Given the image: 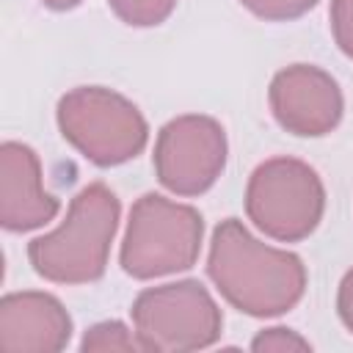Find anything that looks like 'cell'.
I'll return each instance as SVG.
<instances>
[{
	"mask_svg": "<svg viewBox=\"0 0 353 353\" xmlns=\"http://www.w3.org/2000/svg\"><path fill=\"white\" fill-rule=\"evenodd\" d=\"M207 273L218 292L251 317H276L292 309L306 287V270L290 251L259 243L237 218L212 232Z\"/></svg>",
	"mask_w": 353,
	"mask_h": 353,
	"instance_id": "cell-1",
	"label": "cell"
},
{
	"mask_svg": "<svg viewBox=\"0 0 353 353\" xmlns=\"http://www.w3.org/2000/svg\"><path fill=\"white\" fill-rule=\"evenodd\" d=\"M116 226L119 199L108 185L94 182L72 199L55 232L30 240L28 259L39 276L58 284L97 281L105 273Z\"/></svg>",
	"mask_w": 353,
	"mask_h": 353,
	"instance_id": "cell-2",
	"label": "cell"
},
{
	"mask_svg": "<svg viewBox=\"0 0 353 353\" xmlns=\"http://www.w3.org/2000/svg\"><path fill=\"white\" fill-rule=\"evenodd\" d=\"M201 215L157 193L141 196L130 210L121 243V268L132 279L188 270L201 248Z\"/></svg>",
	"mask_w": 353,
	"mask_h": 353,
	"instance_id": "cell-3",
	"label": "cell"
},
{
	"mask_svg": "<svg viewBox=\"0 0 353 353\" xmlns=\"http://www.w3.org/2000/svg\"><path fill=\"white\" fill-rule=\"evenodd\" d=\"M58 127L63 138L94 165H119L146 146V121L121 94L83 85L61 97Z\"/></svg>",
	"mask_w": 353,
	"mask_h": 353,
	"instance_id": "cell-4",
	"label": "cell"
},
{
	"mask_svg": "<svg viewBox=\"0 0 353 353\" xmlns=\"http://www.w3.org/2000/svg\"><path fill=\"white\" fill-rule=\"evenodd\" d=\"M325 207V190L314 168L295 157H273L254 168L245 190L248 218L268 237L295 243L309 237Z\"/></svg>",
	"mask_w": 353,
	"mask_h": 353,
	"instance_id": "cell-5",
	"label": "cell"
},
{
	"mask_svg": "<svg viewBox=\"0 0 353 353\" xmlns=\"http://www.w3.org/2000/svg\"><path fill=\"white\" fill-rule=\"evenodd\" d=\"M132 323L143 350L182 353L212 345L223 317L210 292L188 279L143 290L132 303Z\"/></svg>",
	"mask_w": 353,
	"mask_h": 353,
	"instance_id": "cell-6",
	"label": "cell"
},
{
	"mask_svg": "<svg viewBox=\"0 0 353 353\" xmlns=\"http://www.w3.org/2000/svg\"><path fill=\"white\" fill-rule=\"evenodd\" d=\"M226 135L210 116H179L168 121L154 146L157 179L179 196L204 193L223 171Z\"/></svg>",
	"mask_w": 353,
	"mask_h": 353,
	"instance_id": "cell-7",
	"label": "cell"
},
{
	"mask_svg": "<svg viewBox=\"0 0 353 353\" xmlns=\"http://www.w3.org/2000/svg\"><path fill=\"white\" fill-rule=\"evenodd\" d=\"M270 108L287 132L317 138L339 124L342 91L328 72L309 63H295L273 77Z\"/></svg>",
	"mask_w": 353,
	"mask_h": 353,
	"instance_id": "cell-8",
	"label": "cell"
},
{
	"mask_svg": "<svg viewBox=\"0 0 353 353\" xmlns=\"http://www.w3.org/2000/svg\"><path fill=\"white\" fill-rule=\"evenodd\" d=\"M72 320L47 292H11L0 301V353H55L66 347Z\"/></svg>",
	"mask_w": 353,
	"mask_h": 353,
	"instance_id": "cell-9",
	"label": "cell"
},
{
	"mask_svg": "<svg viewBox=\"0 0 353 353\" xmlns=\"http://www.w3.org/2000/svg\"><path fill=\"white\" fill-rule=\"evenodd\" d=\"M58 212V199L41 188V165L30 146L6 141L0 149V223L8 232L44 226Z\"/></svg>",
	"mask_w": 353,
	"mask_h": 353,
	"instance_id": "cell-10",
	"label": "cell"
},
{
	"mask_svg": "<svg viewBox=\"0 0 353 353\" xmlns=\"http://www.w3.org/2000/svg\"><path fill=\"white\" fill-rule=\"evenodd\" d=\"M83 350L85 353H108V350L132 353V350H143V345H141V339H132V334L121 323L108 320V323H97L94 328L85 331Z\"/></svg>",
	"mask_w": 353,
	"mask_h": 353,
	"instance_id": "cell-11",
	"label": "cell"
},
{
	"mask_svg": "<svg viewBox=\"0 0 353 353\" xmlns=\"http://www.w3.org/2000/svg\"><path fill=\"white\" fill-rule=\"evenodd\" d=\"M116 17L135 28L160 25L176 6V0H108Z\"/></svg>",
	"mask_w": 353,
	"mask_h": 353,
	"instance_id": "cell-12",
	"label": "cell"
},
{
	"mask_svg": "<svg viewBox=\"0 0 353 353\" xmlns=\"http://www.w3.org/2000/svg\"><path fill=\"white\" fill-rule=\"evenodd\" d=\"M251 14L262 19H295L306 14L317 0H240Z\"/></svg>",
	"mask_w": 353,
	"mask_h": 353,
	"instance_id": "cell-13",
	"label": "cell"
},
{
	"mask_svg": "<svg viewBox=\"0 0 353 353\" xmlns=\"http://www.w3.org/2000/svg\"><path fill=\"white\" fill-rule=\"evenodd\" d=\"M251 347L256 350V353H284V350H309V342L306 339H301L295 331H290V328H268V331H262L254 342H251Z\"/></svg>",
	"mask_w": 353,
	"mask_h": 353,
	"instance_id": "cell-14",
	"label": "cell"
},
{
	"mask_svg": "<svg viewBox=\"0 0 353 353\" xmlns=\"http://www.w3.org/2000/svg\"><path fill=\"white\" fill-rule=\"evenodd\" d=\"M331 30L339 50L353 58V0H334L331 3Z\"/></svg>",
	"mask_w": 353,
	"mask_h": 353,
	"instance_id": "cell-15",
	"label": "cell"
},
{
	"mask_svg": "<svg viewBox=\"0 0 353 353\" xmlns=\"http://www.w3.org/2000/svg\"><path fill=\"white\" fill-rule=\"evenodd\" d=\"M336 309L342 323L353 331V270H347V276L339 284V298H336Z\"/></svg>",
	"mask_w": 353,
	"mask_h": 353,
	"instance_id": "cell-16",
	"label": "cell"
},
{
	"mask_svg": "<svg viewBox=\"0 0 353 353\" xmlns=\"http://www.w3.org/2000/svg\"><path fill=\"white\" fill-rule=\"evenodd\" d=\"M44 6H50V8H55V11H66V8H74L80 0H41Z\"/></svg>",
	"mask_w": 353,
	"mask_h": 353,
	"instance_id": "cell-17",
	"label": "cell"
}]
</instances>
